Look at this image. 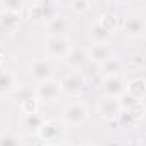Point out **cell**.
Masks as SVG:
<instances>
[{"instance_id": "obj_16", "label": "cell", "mask_w": 146, "mask_h": 146, "mask_svg": "<svg viewBox=\"0 0 146 146\" xmlns=\"http://www.w3.org/2000/svg\"><path fill=\"white\" fill-rule=\"evenodd\" d=\"M19 87V80L10 70H0V97L12 95Z\"/></svg>"}, {"instance_id": "obj_2", "label": "cell", "mask_w": 146, "mask_h": 146, "mask_svg": "<svg viewBox=\"0 0 146 146\" xmlns=\"http://www.w3.org/2000/svg\"><path fill=\"white\" fill-rule=\"evenodd\" d=\"M65 134H66L65 122H60L58 119H46L37 133L42 143H58V145L63 143Z\"/></svg>"}, {"instance_id": "obj_22", "label": "cell", "mask_w": 146, "mask_h": 146, "mask_svg": "<svg viewBox=\"0 0 146 146\" xmlns=\"http://www.w3.org/2000/svg\"><path fill=\"white\" fill-rule=\"evenodd\" d=\"M121 68H122L121 61H119L117 58H114V56H112L110 60H107L106 63L100 65V70H102V73H104L106 76H109V75H119Z\"/></svg>"}, {"instance_id": "obj_4", "label": "cell", "mask_w": 146, "mask_h": 146, "mask_svg": "<svg viewBox=\"0 0 146 146\" xmlns=\"http://www.w3.org/2000/svg\"><path fill=\"white\" fill-rule=\"evenodd\" d=\"M70 49H72V42L68 36H48L44 42V51L48 58L53 60H65Z\"/></svg>"}, {"instance_id": "obj_30", "label": "cell", "mask_w": 146, "mask_h": 146, "mask_svg": "<svg viewBox=\"0 0 146 146\" xmlns=\"http://www.w3.org/2000/svg\"><path fill=\"white\" fill-rule=\"evenodd\" d=\"M2 63H3V54L0 53V66H2Z\"/></svg>"}, {"instance_id": "obj_12", "label": "cell", "mask_w": 146, "mask_h": 146, "mask_svg": "<svg viewBox=\"0 0 146 146\" xmlns=\"http://www.w3.org/2000/svg\"><path fill=\"white\" fill-rule=\"evenodd\" d=\"M44 26H46L48 36H68V31H70V27H72L68 17L60 15V14H58L56 17H53L51 21H48Z\"/></svg>"}, {"instance_id": "obj_23", "label": "cell", "mask_w": 146, "mask_h": 146, "mask_svg": "<svg viewBox=\"0 0 146 146\" xmlns=\"http://www.w3.org/2000/svg\"><path fill=\"white\" fill-rule=\"evenodd\" d=\"M78 72L82 73L87 80H88V78H94V76H97L99 73H102V70H100V65H99V63H95V61L88 60V63H87L85 66H82Z\"/></svg>"}, {"instance_id": "obj_28", "label": "cell", "mask_w": 146, "mask_h": 146, "mask_svg": "<svg viewBox=\"0 0 146 146\" xmlns=\"http://www.w3.org/2000/svg\"><path fill=\"white\" fill-rule=\"evenodd\" d=\"M127 110H129V112L138 119V121H141V119H143V115H145V106L141 104V100H139V102H136V104H133L131 107H127Z\"/></svg>"}, {"instance_id": "obj_25", "label": "cell", "mask_w": 146, "mask_h": 146, "mask_svg": "<svg viewBox=\"0 0 146 146\" xmlns=\"http://www.w3.org/2000/svg\"><path fill=\"white\" fill-rule=\"evenodd\" d=\"M39 99L34 97V99H29V100H26V102H22L21 104V110H22V114H31V112H39Z\"/></svg>"}, {"instance_id": "obj_7", "label": "cell", "mask_w": 146, "mask_h": 146, "mask_svg": "<svg viewBox=\"0 0 146 146\" xmlns=\"http://www.w3.org/2000/svg\"><path fill=\"white\" fill-rule=\"evenodd\" d=\"M145 27H146V21L139 15V14H129L126 15L124 22H122V31L124 34L131 39L141 37L145 34Z\"/></svg>"}, {"instance_id": "obj_9", "label": "cell", "mask_w": 146, "mask_h": 146, "mask_svg": "<svg viewBox=\"0 0 146 146\" xmlns=\"http://www.w3.org/2000/svg\"><path fill=\"white\" fill-rule=\"evenodd\" d=\"M124 92H126V82L119 75H109V76L104 78V82H102V94H104V97L119 99Z\"/></svg>"}, {"instance_id": "obj_21", "label": "cell", "mask_w": 146, "mask_h": 146, "mask_svg": "<svg viewBox=\"0 0 146 146\" xmlns=\"http://www.w3.org/2000/svg\"><path fill=\"white\" fill-rule=\"evenodd\" d=\"M117 122H119V126H122V127H127V129H133V127H136V124L139 122L131 112L127 109H122L121 110V114L117 115V119H115Z\"/></svg>"}, {"instance_id": "obj_1", "label": "cell", "mask_w": 146, "mask_h": 146, "mask_svg": "<svg viewBox=\"0 0 146 146\" xmlns=\"http://www.w3.org/2000/svg\"><path fill=\"white\" fill-rule=\"evenodd\" d=\"M88 106L82 100H73L63 110V122L68 127H78L88 121Z\"/></svg>"}, {"instance_id": "obj_6", "label": "cell", "mask_w": 146, "mask_h": 146, "mask_svg": "<svg viewBox=\"0 0 146 146\" xmlns=\"http://www.w3.org/2000/svg\"><path fill=\"white\" fill-rule=\"evenodd\" d=\"M60 83H61V90L65 94H68V95H78V94L83 92V88L87 85V78L80 72L72 70L68 75L63 76V80Z\"/></svg>"}, {"instance_id": "obj_3", "label": "cell", "mask_w": 146, "mask_h": 146, "mask_svg": "<svg viewBox=\"0 0 146 146\" xmlns=\"http://www.w3.org/2000/svg\"><path fill=\"white\" fill-rule=\"evenodd\" d=\"M56 15H58V10H56L54 0H36L33 7L29 9L31 21H34L37 24H46Z\"/></svg>"}, {"instance_id": "obj_18", "label": "cell", "mask_w": 146, "mask_h": 146, "mask_svg": "<svg viewBox=\"0 0 146 146\" xmlns=\"http://www.w3.org/2000/svg\"><path fill=\"white\" fill-rule=\"evenodd\" d=\"M126 92L131 94L134 99L143 100L146 97V82L143 78H131L126 83Z\"/></svg>"}, {"instance_id": "obj_29", "label": "cell", "mask_w": 146, "mask_h": 146, "mask_svg": "<svg viewBox=\"0 0 146 146\" xmlns=\"http://www.w3.org/2000/svg\"><path fill=\"white\" fill-rule=\"evenodd\" d=\"M61 145V143H60ZM58 143H42V146H60Z\"/></svg>"}, {"instance_id": "obj_24", "label": "cell", "mask_w": 146, "mask_h": 146, "mask_svg": "<svg viewBox=\"0 0 146 146\" xmlns=\"http://www.w3.org/2000/svg\"><path fill=\"white\" fill-rule=\"evenodd\" d=\"M26 0H0V5L3 10H10V12H19L24 9Z\"/></svg>"}, {"instance_id": "obj_20", "label": "cell", "mask_w": 146, "mask_h": 146, "mask_svg": "<svg viewBox=\"0 0 146 146\" xmlns=\"http://www.w3.org/2000/svg\"><path fill=\"white\" fill-rule=\"evenodd\" d=\"M0 146H22V138L19 133L7 129L0 133Z\"/></svg>"}, {"instance_id": "obj_26", "label": "cell", "mask_w": 146, "mask_h": 146, "mask_svg": "<svg viewBox=\"0 0 146 146\" xmlns=\"http://www.w3.org/2000/svg\"><path fill=\"white\" fill-rule=\"evenodd\" d=\"M99 22H100L106 29H109L110 33H114L115 27H117V17H115L114 14H104V15L100 17Z\"/></svg>"}, {"instance_id": "obj_32", "label": "cell", "mask_w": 146, "mask_h": 146, "mask_svg": "<svg viewBox=\"0 0 146 146\" xmlns=\"http://www.w3.org/2000/svg\"><path fill=\"white\" fill-rule=\"evenodd\" d=\"M60 146H75V145H70V143H61Z\"/></svg>"}, {"instance_id": "obj_17", "label": "cell", "mask_w": 146, "mask_h": 146, "mask_svg": "<svg viewBox=\"0 0 146 146\" xmlns=\"http://www.w3.org/2000/svg\"><path fill=\"white\" fill-rule=\"evenodd\" d=\"M112 34L114 33H110L109 29H106L100 22L92 24L90 29H88V37H90L92 42H106V44H109V41L112 39Z\"/></svg>"}, {"instance_id": "obj_19", "label": "cell", "mask_w": 146, "mask_h": 146, "mask_svg": "<svg viewBox=\"0 0 146 146\" xmlns=\"http://www.w3.org/2000/svg\"><path fill=\"white\" fill-rule=\"evenodd\" d=\"M12 97H14V99L19 102V106H21L22 102H26V100H29V99H34L37 95H36V88H34V87H31V85H19V87L14 90Z\"/></svg>"}, {"instance_id": "obj_11", "label": "cell", "mask_w": 146, "mask_h": 146, "mask_svg": "<svg viewBox=\"0 0 146 146\" xmlns=\"http://www.w3.org/2000/svg\"><path fill=\"white\" fill-rule=\"evenodd\" d=\"M97 109H99V114H100L104 119H107V121H114V119H117V115L121 114L122 107H121V104H119V99L102 97V100L99 102Z\"/></svg>"}, {"instance_id": "obj_31", "label": "cell", "mask_w": 146, "mask_h": 146, "mask_svg": "<svg viewBox=\"0 0 146 146\" xmlns=\"http://www.w3.org/2000/svg\"><path fill=\"white\" fill-rule=\"evenodd\" d=\"M80 146H95V145H92V143H83V145H80Z\"/></svg>"}, {"instance_id": "obj_33", "label": "cell", "mask_w": 146, "mask_h": 146, "mask_svg": "<svg viewBox=\"0 0 146 146\" xmlns=\"http://www.w3.org/2000/svg\"><path fill=\"white\" fill-rule=\"evenodd\" d=\"M143 36H145V37H146V27H145V34H143Z\"/></svg>"}, {"instance_id": "obj_5", "label": "cell", "mask_w": 146, "mask_h": 146, "mask_svg": "<svg viewBox=\"0 0 146 146\" xmlns=\"http://www.w3.org/2000/svg\"><path fill=\"white\" fill-rule=\"evenodd\" d=\"M61 92H63L61 90V83L58 80H54V78L41 82L36 87V95L41 102H54L60 97Z\"/></svg>"}, {"instance_id": "obj_8", "label": "cell", "mask_w": 146, "mask_h": 146, "mask_svg": "<svg viewBox=\"0 0 146 146\" xmlns=\"http://www.w3.org/2000/svg\"><path fill=\"white\" fill-rule=\"evenodd\" d=\"M29 73H31V78L41 83V82H46L49 78H53L54 75V66L49 60H34L29 66Z\"/></svg>"}, {"instance_id": "obj_15", "label": "cell", "mask_w": 146, "mask_h": 146, "mask_svg": "<svg viewBox=\"0 0 146 146\" xmlns=\"http://www.w3.org/2000/svg\"><path fill=\"white\" fill-rule=\"evenodd\" d=\"M44 121H46V119H44L39 112L22 114V117H21V126H22V129H24L26 133H29V134H37L39 129H41V126L44 124Z\"/></svg>"}, {"instance_id": "obj_14", "label": "cell", "mask_w": 146, "mask_h": 146, "mask_svg": "<svg viewBox=\"0 0 146 146\" xmlns=\"http://www.w3.org/2000/svg\"><path fill=\"white\" fill-rule=\"evenodd\" d=\"M88 56H90L92 61L102 65L114 56V51L106 42H92V46H88Z\"/></svg>"}, {"instance_id": "obj_10", "label": "cell", "mask_w": 146, "mask_h": 146, "mask_svg": "<svg viewBox=\"0 0 146 146\" xmlns=\"http://www.w3.org/2000/svg\"><path fill=\"white\" fill-rule=\"evenodd\" d=\"M88 60H90L88 48H85V46H73L68 51V54L65 56V63L75 72H78L82 66H85L88 63Z\"/></svg>"}, {"instance_id": "obj_27", "label": "cell", "mask_w": 146, "mask_h": 146, "mask_svg": "<svg viewBox=\"0 0 146 146\" xmlns=\"http://www.w3.org/2000/svg\"><path fill=\"white\" fill-rule=\"evenodd\" d=\"M72 9L75 14H85L90 9V0H72Z\"/></svg>"}, {"instance_id": "obj_13", "label": "cell", "mask_w": 146, "mask_h": 146, "mask_svg": "<svg viewBox=\"0 0 146 146\" xmlns=\"http://www.w3.org/2000/svg\"><path fill=\"white\" fill-rule=\"evenodd\" d=\"M21 26V14L10 10H0V33L12 34Z\"/></svg>"}]
</instances>
